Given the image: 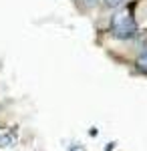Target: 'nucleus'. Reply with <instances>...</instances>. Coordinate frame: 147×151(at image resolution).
<instances>
[{
	"instance_id": "obj_4",
	"label": "nucleus",
	"mask_w": 147,
	"mask_h": 151,
	"mask_svg": "<svg viewBox=\"0 0 147 151\" xmlns=\"http://www.w3.org/2000/svg\"><path fill=\"white\" fill-rule=\"evenodd\" d=\"M81 2H83V4H85L87 8H93V6H97V4H99L101 0H81Z\"/></svg>"
},
{
	"instance_id": "obj_2",
	"label": "nucleus",
	"mask_w": 147,
	"mask_h": 151,
	"mask_svg": "<svg viewBox=\"0 0 147 151\" xmlns=\"http://www.w3.org/2000/svg\"><path fill=\"white\" fill-rule=\"evenodd\" d=\"M135 67L141 73H147V47L145 48H141V52L137 55V58H135Z\"/></svg>"
},
{
	"instance_id": "obj_3",
	"label": "nucleus",
	"mask_w": 147,
	"mask_h": 151,
	"mask_svg": "<svg viewBox=\"0 0 147 151\" xmlns=\"http://www.w3.org/2000/svg\"><path fill=\"white\" fill-rule=\"evenodd\" d=\"M101 4L105 10H119L127 4V0H101Z\"/></svg>"
},
{
	"instance_id": "obj_1",
	"label": "nucleus",
	"mask_w": 147,
	"mask_h": 151,
	"mask_svg": "<svg viewBox=\"0 0 147 151\" xmlns=\"http://www.w3.org/2000/svg\"><path fill=\"white\" fill-rule=\"evenodd\" d=\"M137 35V22L129 10H119L111 16V36L117 40H129Z\"/></svg>"
}]
</instances>
